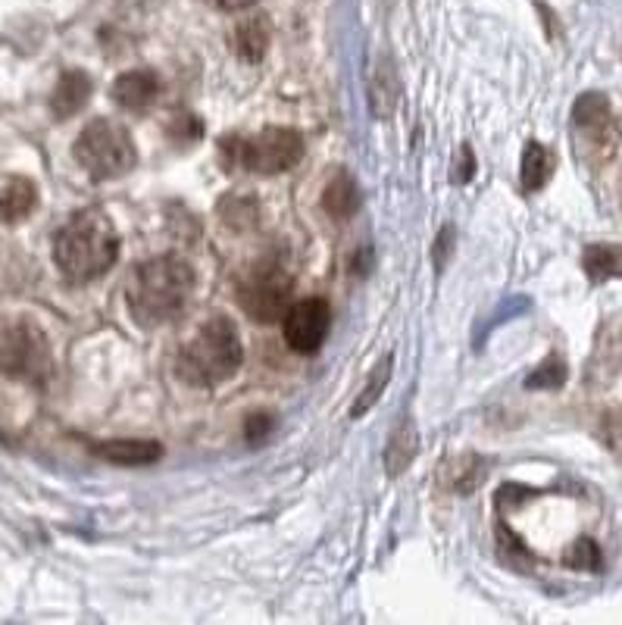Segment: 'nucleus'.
<instances>
[{"instance_id": "obj_10", "label": "nucleus", "mask_w": 622, "mask_h": 625, "mask_svg": "<svg viewBox=\"0 0 622 625\" xmlns=\"http://www.w3.org/2000/svg\"><path fill=\"white\" fill-rule=\"evenodd\" d=\"M91 78L85 73H63L60 75V82H57V88H53V95H50V110H53V116L57 120H70L75 116L88 100H91Z\"/></svg>"}, {"instance_id": "obj_24", "label": "nucleus", "mask_w": 622, "mask_h": 625, "mask_svg": "<svg viewBox=\"0 0 622 625\" xmlns=\"http://www.w3.org/2000/svg\"><path fill=\"white\" fill-rule=\"evenodd\" d=\"M453 245V228L445 225V232L438 235V241H435V266L441 270L445 266V257H448V248Z\"/></svg>"}, {"instance_id": "obj_13", "label": "nucleus", "mask_w": 622, "mask_h": 625, "mask_svg": "<svg viewBox=\"0 0 622 625\" xmlns=\"http://www.w3.org/2000/svg\"><path fill=\"white\" fill-rule=\"evenodd\" d=\"M38 207V188L28 178H13L3 191H0V220L10 225L23 223L35 213Z\"/></svg>"}, {"instance_id": "obj_17", "label": "nucleus", "mask_w": 622, "mask_h": 625, "mask_svg": "<svg viewBox=\"0 0 622 625\" xmlns=\"http://www.w3.org/2000/svg\"><path fill=\"white\" fill-rule=\"evenodd\" d=\"M270 38H273V28H270V20L266 16H253V20H245L235 32V48L238 53L248 60V63H257L263 60V53L270 50Z\"/></svg>"}, {"instance_id": "obj_8", "label": "nucleus", "mask_w": 622, "mask_h": 625, "mask_svg": "<svg viewBox=\"0 0 622 625\" xmlns=\"http://www.w3.org/2000/svg\"><path fill=\"white\" fill-rule=\"evenodd\" d=\"M332 325V310L323 298H303L288 307L285 320H282V332L288 348L298 353H313L323 348L325 335Z\"/></svg>"}, {"instance_id": "obj_18", "label": "nucleus", "mask_w": 622, "mask_h": 625, "mask_svg": "<svg viewBox=\"0 0 622 625\" xmlns=\"http://www.w3.org/2000/svg\"><path fill=\"white\" fill-rule=\"evenodd\" d=\"M400 98V82L398 73L391 70V63H382L375 70L373 82H370V100H373V113L375 116H391V110L398 107Z\"/></svg>"}, {"instance_id": "obj_27", "label": "nucleus", "mask_w": 622, "mask_h": 625, "mask_svg": "<svg viewBox=\"0 0 622 625\" xmlns=\"http://www.w3.org/2000/svg\"><path fill=\"white\" fill-rule=\"evenodd\" d=\"M207 3H213L216 10H245V7L257 3V0H207Z\"/></svg>"}, {"instance_id": "obj_19", "label": "nucleus", "mask_w": 622, "mask_h": 625, "mask_svg": "<svg viewBox=\"0 0 622 625\" xmlns=\"http://www.w3.org/2000/svg\"><path fill=\"white\" fill-rule=\"evenodd\" d=\"M582 266L588 278L607 282V278H620L622 275V248L620 245H592L585 248Z\"/></svg>"}, {"instance_id": "obj_23", "label": "nucleus", "mask_w": 622, "mask_h": 625, "mask_svg": "<svg viewBox=\"0 0 622 625\" xmlns=\"http://www.w3.org/2000/svg\"><path fill=\"white\" fill-rule=\"evenodd\" d=\"M567 563L573 566V570H598L600 566V550L595 541H588V538H582V541H575L570 553H567Z\"/></svg>"}, {"instance_id": "obj_28", "label": "nucleus", "mask_w": 622, "mask_h": 625, "mask_svg": "<svg viewBox=\"0 0 622 625\" xmlns=\"http://www.w3.org/2000/svg\"><path fill=\"white\" fill-rule=\"evenodd\" d=\"M128 3H148V0H128Z\"/></svg>"}, {"instance_id": "obj_1", "label": "nucleus", "mask_w": 622, "mask_h": 625, "mask_svg": "<svg viewBox=\"0 0 622 625\" xmlns=\"http://www.w3.org/2000/svg\"><path fill=\"white\" fill-rule=\"evenodd\" d=\"M195 295V270L182 257H157L141 263L125 288L128 313L141 328L175 320Z\"/></svg>"}, {"instance_id": "obj_2", "label": "nucleus", "mask_w": 622, "mask_h": 625, "mask_svg": "<svg viewBox=\"0 0 622 625\" xmlns=\"http://www.w3.org/2000/svg\"><path fill=\"white\" fill-rule=\"evenodd\" d=\"M120 257V235L103 210H82L53 238V260L73 282H91L113 270Z\"/></svg>"}, {"instance_id": "obj_16", "label": "nucleus", "mask_w": 622, "mask_h": 625, "mask_svg": "<svg viewBox=\"0 0 622 625\" xmlns=\"http://www.w3.org/2000/svg\"><path fill=\"white\" fill-rule=\"evenodd\" d=\"M557 170V160L545 145L538 141H528L523 150V166H520V175H523V188L525 191H542L548 185V178Z\"/></svg>"}, {"instance_id": "obj_26", "label": "nucleus", "mask_w": 622, "mask_h": 625, "mask_svg": "<svg viewBox=\"0 0 622 625\" xmlns=\"http://www.w3.org/2000/svg\"><path fill=\"white\" fill-rule=\"evenodd\" d=\"M270 428H273V416H263V413H260V416H250L248 420V438L250 441H253V438H263Z\"/></svg>"}, {"instance_id": "obj_15", "label": "nucleus", "mask_w": 622, "mask_h": 625, "mask_svg": "<svg viewBox=\"0 0 622 625\" xmlns=\"http://www.w3.org/2000/svg\"><path fill=\"white\" fill-rule=\"evenodd\" d=\"M323 207L328 216H335V220H348L357 213V207H360V191H357V182L350 178V173L345 170H338V173L328 178V185H325L323 191Z\"/></svg>"}, {"instance_id": "obj_20", "label": "nucleus", "mask_w": 622, "mask_h": 625, "mask_svg": "<svg viewBox=\"0 0 622 625\" xmlns=\"http://www.w3.org/2000/svg\"><path fill=\"white\" fill-rule=\"evenodd\" d=\"M391 366H395V357L388 353V357H382V363L375 366L373 375H370V385L363 388V395L357 398L353 403V410H350V416H363L366 410H373V403L382 398V391L388 388V378H391Z\"/></svg>"}, {"instance_id": "obj_3", "label": "nucleus", "mask_w": 622, "mask_h": 625, "mask_svg": "<svg viewBox=\"0 0 622 625\" xmlns=\"http://www.w3.org/2000/svg\"><path fill=\"white\" fill-rule=\"evenodd\" d=\"M241 360H245V348L235 325L225 316H216L200 325L198 335L178 350L175 373L195 388H213L238 373Z\"/></svg>"}, {"instance_id": "obj_4", "label": "nucleus", "mask_w": 622, "mask_h": 625, "mask_svg": "<svg viewBox=\"0 0 622 625\" xmlns=\"http://www.w3.org/2000/svg\"><path fill=\"white\" fill-rule=\"evenodd\" d=\"M53 370L50 341L41 325L25 316L0 320V373L20 382H45Z\"/></svg>"}, {"instance_id": "obj_11", "label": "nucleus", "mask_w": 622, "mask_h": 625, "mask_svg": "<svg viewBox=\"0 0 622 625\" xmlns=\"http://www.w3.org/2000/svg\"><path fill=\"white\" fill-rule=\"evenodd\" d=\"M416 450H420V432H416V423L407 416L395 425L388 445H385V473L388 478H398L403 470H410V463L416 460Z\"/></svg>"}, {"instance_id": "obj_5", "label": "nucleus", "mask_w": 622, "mask_h": 625, "mask_svg": "<svg viewBox=\"0 0 622 625\" xmlns=\"http://www.w3.org/2000/svg\"><path fill=\"white\" fill-rule=\"evenodd\" d=\"M75 160L95 182L120 178L135 166V141L123 125L113 120H95L75 141Z\"/></svg>"}, {"instance_id": "obj_6", "label": "nucleus", "mask_w": 622, "mask_h": 625, "mask_svg": "<svg viewBox=\"0 0 622 625\" xmlns=\"http://www.w3.org/2000/svg\"><path fill=\"white\" fill-rule=\"evenodd\" d=\"M225 157L250 173L275 175L298 166L303 138L295 128H263L253 138H223Z\"/></svg>"}, {"instance_id": "obj_7", "label": "nucleus", "mask_w": 622, "mask_h": 625, "mask_svg": "<svg viewBox=\"0 0 622 625\" xmlns=\"http://www.w3.org/2000/svg\"><path fill=\"white\" fill-rule=\"evenodd\" d=\"M291 291H295L291 275L285 273L275 260H263L241 278L238 300H241L250 320L278 323V320H285V313L291 307Z\"/></svg>"}, {"instance_id": "obj_25", "label": "nucleus", "mask_w": 622, "mask_h": 625, "mask_svg": "<svg viewBox=\"0 0 622 625\" xmlns=\"http://www.w3.org/2000/svg\"><path fill=\"white\" fill-rule=\"evenodd\" d=\"M473 150H470V145H463V150H460V170H457V182H470L473 178Z\"/></svg>"}, {"instance_id": "obj_21", "label": "nucleus", "mask_w": 622, "mask_h": 625, "mask_svg": "<svg viewBox=\"0 0 622 625\" xmlns=\"http://www.w3.org/2000/svg\"><path fill=\"white\" fill-rule=\"evenodd\" d=\"M450 466H453V473H450L448 485L450 488H457V491H473L475 485L482 482V473H485V463H482L475 453L450 460Z\"/></svg>"}, {"instance_id": "obj_14", "label": "nucleus", "mask_w": 622, "mask_h": 625, "mask_svg": "<svg viewBox=\"0 0 622 625\" xmlns=\"http://www.w3.org/2000/svg\"><path fill=\"white\" fill-rule=\"evenodd\" d=\"M95 450H98V457L120 463V466H148L163 457V445H157V441H103Z\"/></svg>"}, {"instance_id": "obj_12", "label": "nucleus", "mask_w": 622, "mask_h": 625, "mask_svg": "<svg viewBox=\"0 0 622 625\" xmlns=\"http://www.w3.org/2000/svg\"><path fill=\"white\" fill-rule=\"evenodd\" d=\"M160 95V82L150 70H132L113 82V100L128 110H145Z\"/></svg>"}, {"instance_id": "obj_9", "label": "nucleus", "mask_w": 622, "mask_h": 625, "mask_svg": "<svg viewBox=\"0 0 622 625\" xmlns=\"http://www.w3.org/2000/svg\"><path fill=\"white\" fill-rule=\"evenodd\" d=\"M575 128L598 148L610 150L617 141V120H613V110H610V100L598 95V91H588L575 100L573 110Z\"/></svg>"}, {"instance_id": "obj_22", "label": "nucleus", "mask_w": 622, "mask_h": 625, "mask_svg": "<svg viewBox=\"0 0 622 625\" xmlns=\"http://www.w3.org/2000/svg\"><path fill=\"white\" fill-rule=\"evenodd\" d=\"M567 382V366L557 353H550L548 360L525 378V388H560Z\"/></svg>"}]
</instances>
